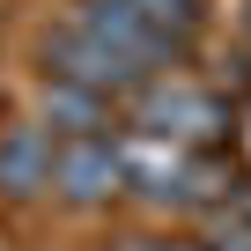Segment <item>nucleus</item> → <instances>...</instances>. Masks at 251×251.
<instances>
[{
  "instance_id": "7ed1b4c3",
  "label": "nucleus",
  "mask_w": 251,
  "mask_h": 251,
  "mask_svg": "<svg viewBox=\"0 0 251 251\" xmlns=\"http://www.w3.org/2000/svg\"><path fill=\"white\" fill-rule=\"evenodd\" d=\"M133 133H163V141H185V148H214L222 133H229V103L214 96V89H200V81H177V74H163V81H148L141 96H133Z\"/></svg>"
},
{
  "instance_id": "0eeeda50",
  "label": "nucleus",
  "mask_w": 251,
  "mask_h": 251,
  "mask_svg": "<svg viewBox=\"0 0 251 251\" xmlns=\"http://www.w3.org/2000/svg\"><path fill=\"white\" fill-rule=\"evenodd\" d=\"M200 244L207 251H251V177H236V192L214 207V222H207Z\"/></svg>"
},
{
  "instance_id": "f03ea898",
  "label": "nucleus",
  "mask_w": 251,
  "mask_h": 251,
  "mask_svg": "<svg viewBox=\"0 0 251 251\" xmlns=\"http://www.w3.org/2000/svg\"><path fill=\"white\" fill-rule=\"evenodd\" d=\"M45 74L67 81V89H89V96H103V103H133L148 81H163V67H148L133 45H118L111 30H96V23H81V15H67V23L45 37Z\"/></svg>"
},
{
  "instance_id": "423d86ee",
  "label": "nucleus",
  "mask_w": 251,
  "mask_h": 251,
  "mask_svg": "<svg viewBox=\"0 0 251 251\" xmlns=\"http://www.w3.org/2000/svg\"><path fill=\"white\" fill-rule=\"evenodd\" d=\"M59 141H81V133H111V103L89 96V89H67V81H45V111H37Z\"/></svg>"
},
{
  "instance_id": "f257e3e1",
  "label": "nucleus",
  "mask_w": 251,
  "mask_h": 251,
  "mask_svg": "<svg viewBox=\"0 0 251 251\" xmlns=\"http://www.w3.org/2000/svg\"><path fill=\"white\" fill-rule=\"evenodd\" d=\"M126 192L148 200V207H170V214H185V207L214 214L236 192V177H229V163L214 148H185V141L133 133V126H126Z\"/></svg>"
},
{
  "instance_id": "6e6552de",
  "label": "nucleus",
  "mask_w": 251,
  "mask_h": 251,
  "mask_svg": "<svg viewBox=\"0 0 251 251\" xmlns=\"http://www.w3.org/2000/svg\"><path fill=\"white\" fill-rule=\"evenodd\" d=\"M118 251H207V244H170V236H126Z\"/></svg>"
},
{
  "instance_id": "1a4fd4ad",
  "label": "nucleus",
  "mask_w": 251,
  "mask_h": 251,
  "mask_svg": "<svg viewBox=\"0 0 251 251\" xmlns=\"http://www.w3.org/2000/svg\"><path fill=\"white\" fill-rule=\"evenodd\" d=\"M244 30H251V0H244Z\"/></svg>"
},
{
  "instance_id": "39448f33",
  "label": "nucleus",
  "mask_w": 251,
  "mask_h": 251,
  "mask_svg": "<svg viewBox=\"0 0 251 251\" xmlns=\"http://www.w3.org/2000/svg\"><path fill=\"white\" fill-rule=\"evenodd\" d=\"M59 177V133L45 118H23L0 133V200H37Z\"/></svg>"
},
{
  "instance_id": "20e7f679",
  "label": "nucleus",
  "mask_w": 251,
  "mask_h": 251,
  "mask_svg": "<svg viewBox=\"0 0 251 251\" xmlns=\"http://www.w3.org/2000/svg\"><path fill=\"white\" fill-rule=\"evenodd\" d=\"M52 192L67 207H103L126 192V133H81V141H59V177Z\"/></svg>"
}]
</instances>
